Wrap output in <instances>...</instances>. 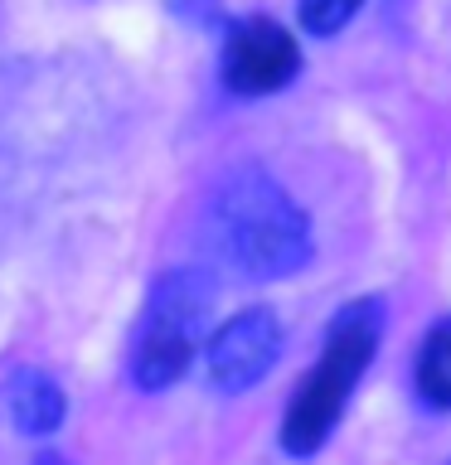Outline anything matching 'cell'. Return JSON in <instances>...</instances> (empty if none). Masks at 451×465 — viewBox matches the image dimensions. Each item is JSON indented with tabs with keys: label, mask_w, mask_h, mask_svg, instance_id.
<instances>
[{
	"label": "cell",
	"mask_w": 451,
	"mask_h": 465,
	"mask_svg": "<svg viewBox=\"0 0 451 465\" xmlns=\"http://www.w3.org/2000/svg\"><path fill=\"white\" fill-rule=\"evenodd\" d=\"M301 73V49L267 15H247L224 39V83L238 97H272Z\"/></svg>",
	"instance_id": "4"
},
{
	"label": "cell",
	"mask_w": 451,
	"mask_h": 465,
	"mask_svg": "<svg viewBox=\"0 0 451 465\" xmlns=\"http://www.w3.org/2000/svg\"><path fill=\"white\" fill-rule=\"evenodd\" d=\"M364 0H301V25L311 29V35H340V29L359 15Z\"/></svg>",
	"instance_id": "8"
},
{
	"label": "cell",
	"mask_w": 451,
	"mask_h": 465,
	"mask_svg": "<svg viewBox=\"0 0 451 465\" xmlns=\"http://www.w3.org/2000/svg\"><path fill=\"white\" fill-rule=\"evenodd\" d=\"M5 407H10V421L25 436H49L64 421V388L39 369H20L5 383Z\"/></svg>",
	"instance_id": "6"
},
{
	"label": "cell",
	"mask_w": 451,
	"mask_h": 465,
	"mask_svg": "<svg viewBox=\"0 0 451 465\" xmlns=\"http://www.w3.org/2000/svg\"><path fill=\"white\" fill-rule=\"evenodd\" d=\"M44 465H58V460H44Z\"/></svg>",
	"instance_id": "9"
},
{
	"label": "cell",
	"mask_w": 451,
	"mask_h": 465,
	"mask_svg": "<svg viewBox=\"0 0 451 465\" xmlns=\"http://www.w3.org/2000/svg\"><path fill=\"white\" fill-rule=\"evenodd\" d=\"M276 354H282V325L267 305H253L214 330L209 349H204V369L218 392H247L272 373Z\"/></svg>",
	"instance_id": "5"
},
{
	"label": "cell",
	"mask_w": 451,
	"mask_h": 465,
	"mask_svg": "<svg viewBox=\"0 0 451 465\" xmlns=\"http://www.w3.org/2000/svg\"><path fill=\"white\" fill-rule=\"evenodd\" d=\"M214 247L228 267L257 282H276L311 262V223L296 199L272 180L267 170L243 165L233 170L214 194L209 209Z\"/></svg>",
	"instance_id": "1"
},
{
	"label": "cell",
	"mask_w": 451,
	"mask_h": 465,
	"mask_svg": "<svg viewBox=\"0 0 451 465\" xmlns=\"http://www.w3.org/2000/svg\"><path fill=\"white\" fill-rule=\"evenodd\" d=\"M214 286L204 272H165L145 301L136 349H131V378L145 392L170 388L175 378H185V369L195 363L199 330L209 315Z\"/></svg>",
	"instance_id": "3"
},
{
	"label": "cell",
	"mask_w": 451,
	"mask_h": 465,
	"mask_svg": "<svg viewBox=\"0 0 451 465\" xmlns=\"http://www.w3.org/2000/svg\"><path fill=\"white\" fill-rule=\"evenodd\" d=\"M384 340V301H349L340 315L330 320L320 359L311 363V373L301 378L296 398L286 402L282 417V450L286 456H316L330 441V431L340 427L349 392H355L359 373L369 369L374 349Z\"/></svg>",
	"instance_id": "2"
},
{
	"label": "cell",
	"mask_w": 451,
	"mask_h": 465,
	"mask_svg": "<svg viewBox=\"0 0 451 465\" xmlns=\"http://www.w3.org/2000/svg\"><path fill=\"white\" fill-rule=\"evenodd\" d=\"M413 388H417L422 407H432V412H451V315H442L427 334H422Z\"/></svg>",
	"instance_id": "7"
}]
</instances>
